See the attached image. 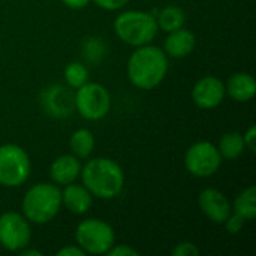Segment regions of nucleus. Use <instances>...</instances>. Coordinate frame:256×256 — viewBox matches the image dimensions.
<instances>
[{"label":"nucleus","instance_id":"1a4fd4ad","mask_svg":"<svg viewBox=\"0 0 256 256\" xmlns=\"http://www.w3.org/2000/svg\"><path fill=\"white\" fill-rule=\"evenodd\" d=\"M30 222L16 212L0 214V246L8 252H20L30 244Z\"/></svg>","mask_w":256,"mask_h":256},{"label":"nucleus","instance_id":"6ab92c4d","mask_svg":"<svg viewBox=\"0 0 256 256\" xmlns=\"http://www.w3.org/2000/svg\"><path fill=\"white\" fill-rule=\"evenodd\" d=\"M232 213L243 218L246 222L254 220L256 216V188L249 186L242 190L232 204Z\"/></svg>","mask_w":256,"mask_h":256},{"label":"nucleus","instance_id":"f03ea898","mask_svg":"<svg viewBox=\"0 0 256 256\" xmlns=\"http://www.w3.org/2000/svg\"><path fill=\"white\" fill-rule=\"evenodd\" d=\"M82 184L99 200H112L120 195L124 186L123 168L110 158H93L81 166Z\"/></svg>","mask_w":256,"mask_h":256},{"label":"nucleus","instance_id":"4be33fe9","mask_svg":"<svg viewBox=\"0 0 256 256\" xmlns=\"http://www.w3.org/2000/svg\"><path fill=\"white\" fill-rule=\"evenodd\" d=\"M106 46L100 38H87L82 44V56L88 63H99L105 57Z\"/></svg>","mask_w":256,"mask_h":256},{"label":"nucleus","instance_id":"423d86ee","mask_svg":"<svg viewBox=\"0 0 256 256\" xmlns=\"http://www.w3.org/2000/svg\"><path fill=\"white\" fill-rule=\"evenodd\" d=\"M32 171V162L27 152L16 144L0 146V186L20 188L22 186Z\"/></svg>","mask_w":256,"mask_h":256},{"label":"nucleus","instance_id":"bb28decb","mask_svg":"<svg viewBox=\"0 0 256 256\" xmlns=\"http://www.w3.org/2000/svg\"><path fill=\"white\" fill-rule=\"evenodd\" d=\"M243 141H244V147L249 148L250 152H255V142H256V128L252 124L249 126V129L244 132L243 135Z\"/></svg>","mask_w":256,"mask_h":256},{"label":"nucleus","instance_id":"9b49d317","mask_svg":"<svg viewBox=\"0 0 256 256\" xmlns=\"http://www.w3.org/2000/svg\"><path fill=\"white\" fill-rule=\"evenodd\" d=\"M225 98V82L214 76L207 75L200 78L192 88V100L198 108L213 110L218 108Z\"/></svg>","mask_w":256,"mask_h":256},{"label":"nucleus","instance_id":"2eb2a0df","mask_svg":"<svg viewBox=\"0 0 256 256\" xmlns=\"http://www.w3.org/2000/svg\"><path fill=\"white\" fill-rule=\"evenodd\" d=\"M195 46H196L195 33L189 28L182 27L168 33L165 44H164V51L168 57L184 58L194 52Z\"/></svg>","mask_w":256,"mask_h":256},{"label":"nucleus","instance_id":"39448f33","mask_svg":"<svg viewBox=\"0 0 256 256\" xmlns=\"http://www.w3.org/2000/svg\"><path fill=\"white\" fill-rule=\"evenodd\" d=\"M75 240L88 255H106V252L116 244V234L108 222L92 218L78 224Z\"/></svg>","mask_w":256,"mask_h":256},{"label":"nucleus","instance_id":"c85d7f7f","mask_svg":"<svg viewBox=\"0 0 256 256\" xmlns=\"http://www.w3.org/2000/svg\"><path fill=\"white\" fill-rule=\"evenodd\" d=\"M66 8L69 9H74V10H80V9H84L86 6H88V3L92 0H60Z\"/></svg>","mask_w":256,"mask_h":256},{"label":"nucleus","instance_id":"7ed1b4c3","mask_svg":"<svg viewBox=\"0 0 256 256\" xmlns=\"http://www.w3.org/2000/svg\"><path fill=\"white\" fill-rule=\"evenodd\" d=\"M21 208L30 224H50L62 208V189L54 183H36L24 194Z\"/></svg>","mask_w":256,"mask_h":256},{"label":"nucleus","instance_id":"f8f14e48","mask_svg":"<svg viewBox=\"0 0 256 256\" xmlns=\"http://www.w3.org/2000/svg\"><path fill=\"white\" fill-rule=\"evenodd\" d=\"M40 104L44 111L54 118H64L69 117L75 108L72 93L60 84L50 86L44 90Z\"/></svg>","mask_w":256,"mask_h":256},{"label":"nucleus","instance_id":"412c9836","mask_svg":"<svg viewBox=\"0 0 256 256\" xmlns=\"http://www.w3.org/2000/svg\"><path fill=\"white\" fill-rule=\"evenodd\" d=\"M63 76H64V82L68 84V87L76 90L78 87H81L82 84L88 81V69L86 64L80 62H70L69 64H66L63 70Z\"/></svg>","mask_w":256,"mask_h":256},{"label":"nucleus","instance_id":"b1692460","mask_svg":"<svg viewBox=\"0 0 256 256\" xmlns=\"http://www.w3.org/2000/svg\"><path fill=\"white\" fill-rule=\"evenodd\" d=\"M244 224H246V220H244L243 218H240V216L231 213V216L226 219V222H225L224 225H225V228H226V231H228L230 234L236 236V234H238V232L243 230Z\"/></svg>","mask_w":256,"mask_h":256},{"label":"nucleus","instance_id":"5701e85b","mask_svg":"<svg viewBox=\"0 0 256 256\" xmlns=\"http://www.w3.org/2000/svg\"><path fill=\"white\" fill-rule=\"evenodd\" d=\"M172 255L196 256V255H200V249H198V248H196V244H194L192 242H182V243H178V244L172 249Z\"/></svg>","mask_w":256,"mask_h":256},{"label":"nucleus","instance_id":"f3484780","mask_svg":"<svg viewBox=\"0 0 256 256\" xmlns=\"http://www.w3.org/2000/svg\"><path fill=\"white\" fill-rule=\"evenodd\" d=\"M154 18H156L159 30L166 32V33L182 28L186 24V14L177 4H168L162 8Z\"/></svg>","mask_w":256,"mask_h":256},{"label":"nucleus","instance_id":"cd10ccee","mask_svg":"<svg viewBox=\"0 0 256 256\" xmlns=\"http://www.w3.org/2000/svg\"><path fill=\"white\" fill-rule=\"evenodd\" d=\"M87 254L76 244V246H66L57 252V256H86Z\"/></svg>","mask_w":256,"mask_h":256},{"label":"nucleus","instance_id":"4468645a","mask_svg":"<svg viewBox=\"0 0 256 256\" xmlns=\"http://www.w3.org/2000/svg\"><path fill=\"white\" fill-rule=\"evenodd\" d=\"M81 162L76 156L62 154L56 158L50 166V178L57 186H66L78 180L81 174Z\"/></svg>","mask_w":256,"mask_h":256},{"label":"nucleus","instance_id":"a211bd4d","mask_svg":"<svg viewBox=\"0 0 256 256\" xmlns=\"http://www.w3.org/2000/svg\"><path fill=\"white\" fill-rule=\"evenodd\" d=\"M69 148L74 156L81 159H88L94 150V135L92 130L81 128L76 129L69 140Z\"/></svg>","mask_w":256,"mask_h":256},{"label":"nucleus","instance_id":"20e7f679","mask_svg":"<svg viewBox=\"0 0 256 256\" xmlns=\"http://www.w3.org/2000/svg\"><path fill=\"white\" fill-rule=\"evenodd\" d=\"M112 26L117 38L135 48L152 44L159 32L154 15L136 9L118 14Z\"/></svg>","mask_w":256,"mask_h":256},{"label":"nucleus","instance_id":"a878e982","mask_svg":"<svg viewBox=\"0 0 256 256\" xmlns=\"http://www.w3.org/2000/svg\"><path fill=\"white\" fill-rule=\"evenodd\" d=\"M92 2H94L104 10H118L129 3V0H92Z\"/></svg>","mask_w":256,"mask_h":256},{"label":"nucleus","instance_id":"aec40b11","mask_svg":"<svg viewBox=\"0 0 256 256\" xmlns=\"http://www.w3.org/2000/svg\"><path fill=\"white\" fill-rule=\"evenodd\" d=\"M244 148L246 147H244L243 135L236 130L224 134L218 144V150H219L222 159H228V160H234V159L240 158L243 154Z\"/></svg>","mask_w":256,"mask_h":256},{"label":"nucleus","instance_id":"9d476101","mask_svg":"<svg viewBox=\"0 0 256 256\" xmlns=\"http://www.w3.org/2000/svg\"><path fill=\"white\" fill-rule=\"evenodd\" d=\"M198 206L202 214L218 225H224L232 213V204L225 194L213 188H206L200 192Z\"/></svg>","mask_w":256,"mask_h":256},{"label":"nucleus","instance_id":"393cba45","mask_svg":"<svg viewBox=\"0 0 256 256\" xmlns=\"http://www.w3.org/2000/svg\"><path fill=\"white\" fill-rule=\"evenodd\" d=\"M108 256H138L140 252L128 244H114L108 252H106Z\"/></svg>","mask_w":256,"mask_h":256},{"label":"nucleus","instance_id":"f257e3e1","mask_svg":"<svg viewBox=\"0 0 256 256\" xmlns=\"http://www.w3.org/2000/svg\"><path fill=\"white\" fill-rule=\"evenodd\" d=\"M168 56L156 45L136 46L126 66L130 84L140 90L156 88L168 74Z\"/></svg>","mask_w":256,"mask_h":256},{"label":"nucleus","instance_id":"c756f323","mask_svg":"<svg viewBox=\"0 0 256 256\" xmlns=\"http://www.w3.org/2000/svg\"><path fill=\"white\" fill-rule=\"evenodd\" d=\"M20 255L21 256H42V252H39V250H33V249H22V250H20Z\"/></svg>","mask_w":256,"mask_h":256},{"label":"nucleus","instance_id":"dca6fc26","mask_svg":"<svg viewBox=\"0 0 256 256\" xmlns=\"http://www.w3.org/2000/svg\"><path fill=\"white\" fill-rule=\"evenodd\" d=\"M256 93L255 78L248 72H237L228 78L225 84V94L236 102H249Z\"/></svg>","mask_w":256,"mask_h":256},{"label":"nucleus","instance_id":"6e6552de","mask_svg":"<svg viewBox=\"0 0 256 256\" xmlns=\"http://www.w3.org/2000/svg\"><path fill=\"white\" fill-rule=\"evenodd\" d=\"M222 165V156L218 146L208 141L194 142L184 153L186 171L198 178H208L214 176Z\"/></svg>","mask_w":256,"mask_h":256},{"label":"nucleus","instance_id":"0eeeda50","mask_svg":"<svg viewBox=\"0 0 256 256\" xmlns=\"http://www.w3.org/2000/svg\"><path fill=\"white\" fill-rule=\"evenodd\" d=\"M74 105L82 118L98 122L108 116L111 110V94L105 86L87 81L76 88L74 94Z\"/></svg>","mask_w":256,"mask_h":256},{"label":"nucleus","instance_id":"ddd939ff","mask_svg":"<svg viewBox=\"0 0 256 256\" xmlns=\"http://www.w3.org/2000/svg\"><path fill=\"white\" fill-rule=\"evenodd\" d=\"M93 206V195L87 190L84 184H76V182L63 186L62 189V207L69 213L81 216L86 214Z\"/></svg>","mask_w":256,"mask_h":256}]
</instances>
